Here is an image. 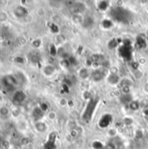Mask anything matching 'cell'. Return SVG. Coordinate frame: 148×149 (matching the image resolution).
<instances>
[{
  "instance_id": "obj_1",
  "label": "cell",
  "mask_w": 148,
  "mask_h": 149,
  "mask_svg": "<svg viewBox=\"0 0 148 149\" xmlns=\"http://www.w3.org/2000/svg\"><path fill=\"white\" fill-rule=\"evenodd\" d=\"M98 102H99V100L98 99H91L89 100V102L87 103L86 107H85V112L83 113V120H85V121H89L92 117V114H93V112L98 105Z\"/></svg>"
},
{
  "instance_id": "obj_2",
  "label": "cell",
  "mask_w": 148,
  "mask_h": 149,
  "mask_svg": "<svg viewBox=\"0 0 148 149\" xmlns=\"http://www.w3.org/2000/svg\"><path fill=\"white\" fill-rule=\"evenodd\" d=\"M112 16L119 22L126 23L127 20L130 18L128 10L122 9V8H115L112 10Z\"/></svg>"
},
{
  "instance_id": "obj_3",
  "label": "cell",
  "mask_w": 148,
  "mask_h": 149,
  "mask_svg": "<svg viewBox=\"0 0 148 149\" xmlns=\"http://www.w3.org/2000/svg\"><path fill=\"white\" fill-rule=\"evenodd\" d=\"M119 52L122 58H124L126 60H131L133 58V47L130 43V41H126L125 44L120 46Z\"/></svg>"
},
{
  "instance_id": "obj_4",
  "label": "cell",
  "mask_w": 148,
  "mask_h": 149,
  "mask_svg": "<svg viewBox=\"0 0 148 149\" xmlns=\"http://www.w3.org/2000/svg\"><path fill=\"white\" fill-rule=\"evenodd\" d=\"M2 84H3V86L4 87V89H6L7 91H11V90H13L15 88L17 82V79L14 77H12V76H5L2 79Z\"/></svg>"
},
{
  "instance_id": "obj_5",
  "label": "cell",
  "mask_w": 148,
  "mask_h": 149,
  "mask_svg": "<svg viewBox=\"0 0 148 149\" xmlns=\"http://www.w3.org/2000/svg\"><path fill=\"white\" fill-rule=\"evenodd\" d=\"M106 71L104 69V68H101V69H98L96 71H94L92 73V79L95 82H99L100 80H102L105 77H106Z\"/></svg>"
},
{
  "instance_id": "obj_6",
  "label": "cell",
  "mask_w": 148,
  "mask_h": 149,
  "mask_svg": "<svg viewBox=\"0 0 148 149\" xmlns=\"http://www.w3.org/2000/svg\"><path fill=\"white\" fill-rule=\"evenodd\" d=\"M112 121H113V116L111 114H108V113L104 114L99 121V127L100 128H106L111 124Z\"/></svg>"
},
{
  "instance_id": "obj_7",
  "label": "cell",
  "mask_w": 148,
  "mask_h": 149,
  "mask_svg": "<svg viewBox=\"0 0 148 149\" xmlns=\"http://www.w3.org/2000/svg\"><path fill=\"white\" fill-rule=\"evenodd\" d=\"M26 99V94L23 92V91H17L16 92V93L13 96V101L15 103L20 104L23 103Z\"/></svg>"
},
{
  "instance_id": "obj_8",
  "label": "cell",
  "mask_w": 148,
  "mask_h": 149,
  "mask_svg": "<svg viewBox=\"0 0 148 149\" xmlns=\"http://www.w3.org/2000/svg\"><path fill=\"white\" fill-rule=\"evenodd\" d=\"M85 9V5L81 3H75L72 7H71V10L72 13H74V15H79V13H81Z\"/></svg>"
},
{
  "instance_id": "obj_9",
  "label": "cell",
  "mask_w": 148,
  "mask_h": 149,
  "mask_svg": "<svg viewBox=\"0 0 148 149\" xmlns=\"http://www.w3.org/2000/svg\"><path fill=\"white\" fill-rule=\"evenodd\" d=\"M108 82L111 84V85H117V84H120V76L116 74H110L108 79H107Z\"/></svg>"
},
{
  "instance_id": "obj_10",
  "label": "cell",
  "mask_w": 148,
  "mask_h": 149,
  "mask_svg": "<svg viewBox=\"0 0 148 149\" xmlns=\"http://www.w3.org/2000/svg\"><path fill=\"white\" fill-rule=\"evenodd\" d=\"M94 24V19L90 17V16H87L84 18V21H83V26L85 28H91L92 25Z\"/></svg>"
},
{
  "instance_id": "obj_11",
  "label": "cell",
  "mask_w": 148,
  "mask_h": 149,
  "mask_svg": "<svg viewBox=\"0 0 148 149\" xmlns=\"http://www.w3.org/2000/svg\"><path fill=\"white\" fill-rule=\"evenodd\" d=\"M43 114H44V112L40 109V107H36L32 113V116L36 120H38L39 119H41L43 117Z\"/></svg>"
},
{
  "instance_id": "obj_12",
  "label": "cell",
  "mask_w": 148,
  "mask_h": 149,
  "mask_svg": "<svg viewBox=\"0 0 148 149\" xmlns=\"http://www.w3.org/2000/svg\"><path fill=\"white\" fill-rule=\"evenodd\" d=\"M43 72H44V75H46V76H51V75H52V74L54 73V72H55V68H54L52 65H45V66L44 67Z\"/></svg>"
},
{
  "instance_id": "obj_13",
  "label": "cell",
  "mask_w": 148,
  "mask_h": 149,
  "mask_svg": "<svg viewBox=\"0 0 148 149\" xmlns=\"http://www.w3.org/2000/svg\"><path fill=\"white\" fill-rule=\"evenodd\" d=\"M15 13H16L17 17H24V16H25L27 14V10L24 7H23V6H19V7H17L16 9Z\"/></svg>"
},
{
  "instance_id": "obj_14",
  "label": "cell",
  "mask_w": 148,
  "mask_h": 149,
  "mask_svg": "<svg viewBox=\"0 0 148 149\" xmlns=\"http://www.w3.org/2000/svg\"><path fill=\"white\" fill-rule=\"evenodd\" d=\"M35 127H36V129H37L39 133H43V132H44V131L47 129L46 125H45L44 122H41V121L37 122L36 125H35Z\"/></svg>"
},
{
  "instance_id": "obj_15",
  "label": "cell",
  "mask_w": 148,
  "mask_h": 149,
  "mask_svg": "<svg viewBox=\"0 0 148 149\" xmlns=\"http://www.w3.org/2000/svg\"><path fill=\"white\" fill-rule=\"evenodd\" d=\"M81 133H82V128L77 127L76 128L71 130L70 134H71V136H72V138H76V137H79V136L81 134Z\"/></svg>"
},
{
  "instance_id": "obj_16",
  "label": "cell",
  "mask_w": 148,
  "mask_h": 149,
  "mask_svg": "<svg viewBox=\"0 0 148 149\" xmlns=\"http://www.w3.org/2000/svg\"><path fill=\"white\" fill-rule=\"evenodd\" d=\"M79 77L81 78V79H87L88 77H89V72H88V70L86 69V68H82L79 72Z\"/></svg>"
},
{
  "instance_id": "obj_17",
  "label": "cell",
  "mask_w": 148,
  "mask_h": 149,
  "mask_svg": "<svg viewBox=\"0 0 148 149\" xmlns=\"http://www.w3.org/2000/svg\"><path fill=\"white\" fill-rule=\"evenodd\" d=\"M108 5H109L108 4V2H106V1H100V2H99L98 9L99 10H101V11H105L107 9Z\"/></svg>"
},
{
  "instance_id": "obj_18",
  "label": "cell",
  "mask_w": 148,
  "mask_h": 149,
  "mask_svg": "<svg viewBox=\"0 0 148 149\" xmlns=\"http://www.w3.org/2000/svg\"><path fill=\"white\" fill-rule=\"evenodd\" d=\"M137 45L140 48H145L147 46V40L142 37H138L137 38Z\"/></svg>"
},
{
  "instance_id": "obj_19",
  "label": "cell",
  "mask_w": 148,
  "mask_h": 149,
  "mask_svg": "<svg viewBox=\"0 0 148 149\" xmlns=\"http://www.w3.org/2000/svg\"><path fill=\"white\" fill-rule=\"evenodd\" d=\"M119 39H120V38H113V39H112V40L108 43L109 48H110V49H113V48H115L116 46H118L119 42H120V40H119Z\"/></svg>"
},
{
  "instance_id": "obj_20",
  "label": "cell",
  "mask_w": 148,
  "mask_h": 149,
  "mask_svg": "<svg viewBox=\"0 0 148 149\" xmlns=\"http://www.w3.org/2000/svg\"><path fill=\"white\" fill-rule=\"evenodd\" d=\"M129 107H130V109H132V110H133V111L138 110V109L140 108V103H139V101H137V100H133V101L129 104Z\"/></svg>"
},
{
  "instance_id": "obj_21",
  "label": "cell",
  "mask_w": 148,
  "mask_h": 149,
  "mask_svg": "<svg viewBox=\"0 0 148 149\" xmlns=\"http://www.w3.org/2000/svg\"><path fill=\"white\" fill-rule=\"evenodd\" d=\"M121 101L123 102V103H128V102H132L133 100H132V97H131V95L130 94H124L122 97H121Z\"/></svg>"
},
{
  "instance_id": "obj_22",
  "label": "cell",
  "mask_w": 148,
  "mask_h": 149,
  "mask_svg": "<svg viewBox=\"0 0 148 149\" xmlns=\"http://www.w3.org/2000/svg\"><path fill=\"white\" fill-rule=\"evenodd\" d=\"M131 85H132L131 80H130V79H125L121 80V81L120 82V84H119V86H120V88H121V87H123V86H130Z\"/></svg>"
},
{
  "instance_id": "obj_23",
  "label": "cell",
  "mask_w": 148,
  "mask_h": 149,
  "mask_svg": "<svg viewBox=\"0 0 148 149\" xmlns=\"http://www.w3.org/2000/svg\"><path fill=\"white\" fill-rule=\"evenodd\" d=\"M102 25H103L104 28L109 29V28H111V27L113 26V22H112L111 20H109V19H105V20L102 22Z\"/></svg>"
},
{
  "instance_id": "obj_24",
  "label": "cell",
  "mask_w": 148,
  "mask_h": 149,
  "mask_svg": "<svg viewBox=\"0 0 148 149\" xmlns=\"http://www.w3.org/2000/svg\"><path fill=\"white\" fill-rule=\"evenodd\" d=\"M73 21L77 24H83V21H84V18L79 14V15H74L73 16Z\"/></svg>"
},
{
  "instance_id": "obj_25",
  "label": "cell",
  "mask_w": 148,
  "mask_h": 149,
  "mask_svg": "<svg viewBox=\"0 0 148 149\" xmlns=\"http://www.w3.org/2000/svg\"><path fill=\"white\" fill-rule=\"evenodd\" d=\"M49 52L51 56H56L57 53H58V51H57V48L54 45H51L50 47H49Z\"/></svg>"
},
{
  "instance_id": "obj_26",
  "label": "cell",
  "mask_w": 148,
  "mask_h": 149,
  "mask_svg": "<svg viewBox=\"0 0 148 149\" xmlns=\"http://www.w3.org/2000/svg\"><path fill=\"white\" fill-rule=\"evenodd\" d=\"M31 60L33 63H38L40 61V56L36 52V53H34V54H32L31 56Z\"/></svg>"
},
{
  "instance_id": "obj_27",
  "label": "cell",
  "mask_w": 148,
  "mask_h": 149,
  "mask_svg": "<svg viewBox=\"0 0 148 149\" xmlns=\"http://www.w3.org/2000/svg\"><path fill=\"white\" fill-rule=\"evenodd\" d=\"M92 148L94 149H103L104 148V146H103V144L100 142V141H94V142H92Z\"/></svg>"
},
{
  "instance_id": "obj_28",
  "label": "cell",
  "mask_w": 148,
  "mask_h": 149,
  "mask_svg": "<svg viewBox=\"0 0 148 149\" xmlns=\"http://www.w3.org/2000/svg\"><path fill=\"white\" fill-rule=\"evenodd\" d=\"M50 29H51V31L52 33H58V31H59L58 24H51L50 25Z\"/></svg>"
},
{
  "instance_id": "obj_29",
  "label": "cell",
  "mask_w": 148,
  "mask_h": 149,
  "mask_svg": "<svg viewBox=\"0 0 148 149\" xmlns=\"http://www.w3.org/2000/svg\"><path fill=\"white\" fill-rule=\"evenodd\" d=\"M8 113H9V109H8L6 107H1V109H0V114H1V115L6 116V115H8Z\"/></svg>"
},
{
  "instance_id": "obj_30",
  "label": "cell",
  "mask_w": 148,
  "mask_h": 149,
  "mask_svg": "<svg viewBox=\"0 0 148 149\" xmlns=\"http://www.w3.org/2000/svg\"><path fill=\"white\" fill-rule=\"evenodd\" d=\"M53 21H54V24H60V23L62 22V18H61L60 16L55 15V16L53 17Z\"/></svg>"
},
{
  "instance_id": "obj_31",
  "label": "cell",
  "mask_w": 148,
  "mask_h": 149,
  "mask_svg": "<svg viewBox=\"0 0 148 149\" xmlns=\"http://www.w3.org/2000/svg\"><path fill=\"white\" fill-rule=\"evenodd\" d=\"M121 91H122V93H123L124 94H129L130 92H131V89H130V86H126L121 87Z\"/></svg>"
},
{
  "instance_id": "obj_32",
  "label": "cell",
  "mask_w": 148,
  "mask_h": 149,
  "mask_svg": "<svg viewBox=\"0 0 148 149\" xmlns=\"http://www.w3.org/2000/svg\"><path fill=\"white\" fill-rule=\"evenodd\" d=\"M134 76L137 79H140L143 76V73L140 70H137V71H134Z\"/></svg>"
},
{
  "instance_id": "obj_33",
  "label": "cell",
  "mask_w": 148,
  "mask_h": 149,
  "mask_svg": "<svg viewBox=\"0 0 148 149\" xmlns=\"http://www.w3.org/2000/svg\"><path fill=\"white\" fill-rule=\"evenodd\" d=\"M40 45H41V40L40 39H35L32 42V46L35 47V48H38Z\"/></svg>"
},
{
  "instance_id": "obj_34",
  "label": "cell",
  "mask_w": 148,
  "mask_h": 149,
  "mask_svg": "<svg viewBox=\"0 0 148 149\" xmlns=\"http://www.w3.org/2000/svg\"><path fill=\"white\" fill-rule=\"evenodd\" d=\"M133 123V119H131V118H126V119H125V120H124V124H125L126 127L131 126Z\"/></svg>"
},
{
  "instance_id": "obj_35",
  "label": "cell",
  "mask_w": 148,
  "mask_h": 149,
  "mask_svg": "<svg viewBox=\"0 0 148 149\" xmlns=\"http://www.w3.org/2000/svg\"><path fill=\"white\" fill-rule=\"evenodd\" d=\"M61 65L62 66H64V67H68L71 64H70V62H69V60L68 59H66V58H64L62 61H61Z\"/></svg>"
},
{
  "instance_id": "obj_36",
  "label": "cell",
  "mask_w": 148,
  "mask_h": 149,
  "mask_svg": "<svg viewBox=\"0 0 148 149\" xmlns=\"http://www.w3.org/2000/svg\"><path fill=\"white\" fill-rule=\"evenodd\" d=\"M139 67H140V64H139V62L133 61V62L132 63V68H133L134 71H137V70H139Z\"/></svg>"
},
{
  "instance_id": "obj_37",
  "label": "cell",
  "mask_w": 148,
  "mask_h": 149,
  "mask_svg": "<svg viewBox=\"0 0 148 149\" xmlns=\"http://www.w3.org/2000/svg\"><path fill=\"white\" fill-rule=\"evenodd\" d=\"M135 137L137 138V139H141L142 137H143V133H142V131H140V130H137L136 131V133H135Z\"/></svg>"
},
{
  "instance_id": "obj_38",
  "label": "cell",
  "mask_w": 148,
  "mask_h": 149,
  "mask_svg": "<svg viewBox=\"0 0 148 149\" xmlns=\"http://www.w3.org/2000/svg\"><path fill=\"white\" fill-rule=\"evenodd\" d=\"M7 19V15L4 12H0V21H4Z\"/></svg>"
},
{
  "instance_id": "obj_39",
  "label": "cell",
  "mask_w": 148,
  "mask_h": 149,
  "mask_svg": "<svg viewBox=\"0 0 148 149\" xmlns=\"http://www.w3.org/2000/svg\"><path fill=\"white\" fill-rule=\"evenodd\" d=\"M116 148V147H115V145L114 144H113V143H108V144H106V147H105V149H115Z\"/></svg>"
},
{
  "instance_id": "obj_40",
  "label": "cell",
  "mask_w": 148,
  "mask_h": 149,
  "mask_svg": "<svg viewBox=\"0 0 148 149\" xmlns=\"http://www.w3.org/2000/svg\"><path fill=\"white\" fill-rule=\"evenodd\" d=\"M40 109H41L43 112H45V111L48 109V106H47V104H45V103H42V104H41V106H40Z\"/></svg>"
},
{
  "instance_id": "obj_41",
  "label": "cell",
  "mask_w": 148,
  "mask_h": 149,
  "mask_svg": "<svg viewBox=\"0 0 148 149\" xmlns=\"http://www.w3.org/2000/svg\"><path fill=\"white\" fill-rule=\"evenodd\" d=\"M84 98L85 99H89V100H91L92 99V96H91V93H89V92H85L84 93Z\"/></svg>"
},
{
  "instance_id": "obj_42",
  "label": "cell",
  "mask_w": 148,
  "mask_h": 149,
  "mask_svg": "<svg viewBox=\"0 0 148 149\" xmlns=\"http://www.w3.org/2000/svg\"><path fill=\"white\" fill-rule=\"evenodd\" d=\"M116 134H117V130L116 129H111L109 131V135L112 136V137H114L116 135Z\"/></svg>"
},
{
  "instance_id": "obj_43",
  "label": "cell",
  "mask_w": 148,
  "mask_h": 149,
  "mask_svg": "<svg viewBox=\"0 0 148 149\" xmlns=\"http://www.w3.org/2000/svg\"><path fill=\"white\" fill-rule=\"evenodd\" d=\"M48 117H49L50 120H54V119L56 118V113H55L54 112H51V113H49Z\"/></svg>"
},
{
  "instance_id": "obj_44",
  "label": "cell",
  "mask_w": 148,
  "mask_h": 149,
  "mask_svg": "<svg viewBox=\"0 0 148 149\" xmlns=\"http://www.w3.org/2000/svg\"><path fill=\"white\" fill-rule=\"evenodd\" d=\"M69 62H70V64L71 65H75L76 63H77V61H76V59H75V58H73V57H71V58H69Z\"/></svg>"
},
{
  "instance_id": "obj_45",
  "label": "cell",
  "mask_w": 148,
  "mask_h": 149,
  "mask_svg": "<svg viewBox=\"0 0 148 149\" xmlns=\"http://www.w3.org/2000/svg\"><path fill=\"white\" fill-rule=\"evenodd\" d=\"M68 104V101L65 100V99H61L60 100V105L61 106H65V105H67Z\"/></svg>"
},
{
  "instance_id": "obj_46",
  "label": "cell",
  "mask_w": 148,
  "mask_h": 149,
  "mask_svg": "<svg viewBox=\"0 0 148 149\" xmlns=\"http://www.w3.org/2000/svg\"><path fill=\"white\" fill-rule=\"evenodd\" d=\"M145 63H146V58H140V60H139V64L140 65H144Z\"/></svg>"
},
{
  "instance_id": "obj_47",
  "label": "cell",
  "mask_w": 148,
  "mask_h": 149,
  "mask_svg": "<svg viewBox=\"0 0 148 149\" xmlns=\"http://www.w3.org/2000/svg\"><path fill=\"white\" fill-rule=\"evenodd\" d=\"M70 107H72L74 106V103H73V100H68V104H67Z\"/></svg>"
},
{
  "instance_id": "obj_48",
  "label": "cell",
  "mask_w": 148,
  "mask_h": 149,
  "mask_svg": "<svg viewBox=\"0 0 148 149\" xmlns=\"http://www.w3.org/2000/svg\"><path fill=\"white\" fill-rule=\"evenodd\" d=\"M144 114H145L147 117H148V108H146V109L144 110Z\"/></svg>"
},
{
  "instance_id": "obj_49",
  "label": "cell",
  "mask_w": 148,
  "mask_h": 149,
  "mask_svg": "<svg viewBox=\"0 0 148 149\" xmlns=\"http://www.w3.org/2000/svg\"><path fill=\"white\" fill-rule=\"evenodd\" d=\"M144 89H145L146 93H148V83H147V84H146V86H145Z\"/></svg>"
},
{
  "instance_id": "obj_50",
  "label": "cell",
  "mask_w": 148,
  "mask_h": 149,
  "mask_svg": "<svg viewBox=\"0 0 148 149\" xmlns=\"http://www.w3.org/2000/svg\"><path fill=\"white\" fill-rule=\"evenodd\" d=\"M147 41H148V35H147Z\"/></svg>"
}]
</instances>
